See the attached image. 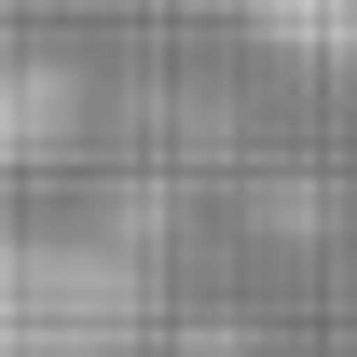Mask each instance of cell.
I'll list each match as a JSON object with an SVG mask.
<instances>
[{
    "label": "cell",
    "instance_id": "cell-1",
    "mask_svg": "<svg viewBox=\"0 0 357 357\" xmlns=\"http://www.w3.org/2000/svg\"><path fill=\"white\" fill-rule=\"evenodd\" d=\"M151 344V275L110 234H14L0 261V357H137Z\"/></svg>",
    "mask_w": 357,
    "mask_h": 357
},
{
    "label": "cell",
    "instance_id": "cell-2",
    "mask_svg": "<svg viewBox=\"0 0 357 357\" xmlns=\"http://www.w3.org/2000/svg\"><path fill=\"white\" fill-rule=\"evenodd\" d=\"M55 151H69V69L28 55L14 69V165H55Z\"/></svg>",
    "mask_w": 357,
    "mask_h": 357
}]
</instances>
